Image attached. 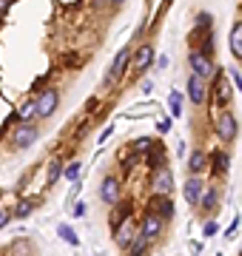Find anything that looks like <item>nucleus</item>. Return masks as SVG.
Instances as JSON below:
<instances>
[{
  "label": "nucleus",
  "instance_id": "obj_7",
  "mask_svg": "<svg viewBox=\"0 0 242 256\" xmlns=\"http://www.w3.org/2000/svg\"><path fill=\"white\" fill-rule=\"evenodd\" d=\"M112 236H114V245H117V248L128 250V248L134 245V242H137V236H140V222L131 216V220H126V222L120 225V228L114 230Z\"/></svg>",
  "mask_w": 242,
  "mask_h": 256
},
{
  "label": "nucleus",
  "instance_id": "obj_19",
  "mask_svg": "<svg viewBox=\"0 0 242 256\" xmlns=\"http://www.w3.org/2000/svg\"><path fill=\"white\" fill-rule=\"evenodd\" d=\"M211 162H214V180H222L228 171H231V154L228 151H216L211 156Z\"/></svg>",
  "mask_w": 242,
  "mask_h": 256
},
{
  "label": "nucleus",
  "instance_id": "obj_14",
  "mask_svg": "<svg viewBox=\"0 0 242 256\" xmlns=\"http://www.w3.org/2000/svg\"><path fill=\"white\" fill-rule=\"evenodd\" d=\"M220 205H222V191H220V185H211V188L205 191V196H202V202H200L196 214L211 216V214H216V210H220Z\"/></svg>",
  "mask_w": 242,
  "mask_h": 256
},
{
  "label": "nucleus",
  "instance_id": "obj_11",
  "mask_svg": "<svg viewBox=\"0 0 242 256\" xmlns=\"http://www.w3.org/2000/svg\"><path fill=\"white\" fill-rule=\"evenodd\" d=\"M120 180H117V176H106V180H102L100 182V202H106V205H108V208H117V205H120Z\"/></svg>",
  "mask_w": 242,
  "mask_h": 256
},
{
  "label": "nucleus",
  "instance_id": "obj_20",
  "mask_svg": "<svg viewBox=\"0 0 242 256\" xmlns=\"http://www.w3.org/2000/svg\"><path fill=\"white\" fill-rule=\"evenodd\" d=\"M146 162H148L151 171H160V168H166V162H168V151L157 142V146H154V148L148 151V160H146Z\"/></svg>",
  "mask_w": 242,
  "mask_h": 256
},
{
  "label": "nucleus",
  "instance_id": "obj_24",
  "mask_svg": "<svg viewBox=\"0 0 242 256\" xmlns=\"http://www.w3.org/2000/svg\"><path fill=\"white\" fill-rule=\"evenodd\" d=\"M148 250H151V242L140 234V236H137V242L126 250V256H148Z\"/></svg>",
  "mask_w": 242,
  "mask_h": 256
},
{
  "label": "nucleus",
  "instance_id": "obj_29",
  "mask_svg": "<svg viewBox=\"0 0 242 256\" xmlns=\"http://www.w3.org/2000/svg\"><path fill=\"white\" fill-rule=\"evenodd\" d=\"M202 234H205V236H208V239H211V236H216V234H220V222L208 220V222H205V225H202Z\"/></svg>",
  "mask_w": 242,
  "mask_h": 256
},
{
  "label": "nucleus",
  "instance_id": "obj_16",
  "mask_svg": "<svg viewBox=\"0 0 242 256\" xmlns=\"http://www.w3.org/2000/svg\"><path fill=\"white\" fill-rule=\"evenodd\" d=\"M34 117H38V97H32V100L18 106V111H14V126H28V122H34Z\"/></svg>",
  "mask_w": 242,
  "mask_h": 256
},
{
  "label": "nucleus",
  "instance_id": "obj_1",
  "mask_svg": "<svg viewBox=\"0 0 242 256\" xmlns=\"http://www.w3.org/2000/svg\"><path fill=\"white\" fill-rule=\"evenodd\" d=\"M214 134L222 140L225 146H231L234 140H236V134H240V122H236V117H234L231 108H220L214 114Z\"/></svg>",
  "mask_w": 242,
  "mask_h": 256
},
{
  "label": "nucleus",
  "instance_id": "obj_23",
  "mask_svg": "<svg viewBox=\"0 0 242 256\" xmlns=\"http://www.w3.org/2000/svg\"><path fill=\"white\" fill-rule=\"evenodd\" d=\"M211 26H214V18H211V12H200V14H196V28H194V37L200 34H208V32H211Z\"/></svg>",
  "mask_w": 242,
  "mask_h": 256
},
{
  "label": "nucleus",
  "instance_id": "obj_30",
  "mask_svg": "<svg viewBox=\"0 0 242 256\" xmlns=\"http://www.w3.org/2000/svg\"><path fill=\"white\" fill-rule=\"evenodd\" d=\"M12 220H14V216H12V210H9V208H0V230L6 228Z\"/></svg>",
  "mask_w": 242,
  "mask_h": 256
},
{
  "label": "nucleus",
  "instance_id": "obj_33",
  "mask_svg": "<svg viewBox=\"0 0 242 256\" xmlns=\"http://www.w3.org/2000/svg\"><path fill=\"white\" fill-rule=\"evenodd\" d=\"M97 106H100V97H92V100L86 102V111H88V114H92V111L97 108Z\"/></svg>",
  "mask_w": 242,
  "mask_h": 256
},
{
  "label": "nucleus",
  "instance_id": "obj_27",
  "mask_svg": "<svg viewBox=\"0 0 242 256\" xmlns=\"http://www.w3.org/2000/svg\"><path fill=\"white\" fill-rule=\"evenodd\" d=\"M80 171H83V162H80V160H72V162L66 165L63 180H68V182H80Z\"/></svg>",
  "mask_w": 242,
  "mask_h": 256
},
{
  "label": "nucleus",
  "instance_id": "obj_36",
  "mask_svg": "<svg viewBox=\"0 0 242 256\" xmlns=\"http://www.w3.org/2000/svg\"><path fill=\"white\" fill-rule=\"evenodd\" d=\"M12 3H14V0H0V18H3L6 12H9V6H12Z\"/></svg>",
  "mask_w": 242,
  "mask_h": 256
},
{
  "label": "nucleus",
  "instance_id": "obj_39",
  "mask_svg": "<svg viewBox=\"0 0 242 256\" xmlns=\"http://www.w3.org/2000/svg\"><path fill=\"white\" fill-rule=\"evenodd\" d=\"M77 194H80V182H74V185H72V194H68V196H72V200H74Z\"/></svg>",
  "mask_w": 242,
  "mask_h": 256
},
{
  "label": "nucleus",
  "instance_id": "obj_38",
  "mask_svg": "<svg viewBox=\"0 0 242 256\" xmlns=\"http://www.w3.org/2000/svg\"><path fill=\"white\" fill-rule=\"evenodd\" d=\"M151 88H154V82H151V80L142 82V92H146V94H151Z\"/></svg>",
  "mask_w": 242,
  "mask_h": 256
},
{
  "label": "nucleus",
  "instance_id": "obj_8",
  "mask_svg": "<svg viewBox=\"0 0 242 256\" xmlns=\"http://www.w3.org/2000/svg\"><path fill=\"white\" fill-rule=\"evenodd\" d=\"M174 191V174L171 168H160V171H151V196H171Z\"/></svg>",
  "mask_w": 242,
  "mask_h": 256
},
{
  "label": "nucleus",
  "instance_id": "obj_18",
  "mask_svg": "<svg viewBox=\"0 0 242 256\" xmlns=\"http://www.w3.org/2000/svg\"><path fill=\"white\" fill-rule=\"evenodd\" d=\"M38 205H40L38 196H26V200H20L18 205L12 208V216H14V220H26V216H32V214H34V208H38Z\"/></svg>",
  "mask_w": 242,
  "mask_h": 256
},
{
  "label": "nucleus",
  "instance_id": "obj_32",
  "mask_svg": "<svg viewBox=\"0 0 242 256\" xmlns=\"http://www.w3.org/2000/svg\"><path fill=\"white\" fill-rule=\"evenodd\" d=\"M228 74H231V80H234V86H236V92L242 94V74H240V72H228Z\"/></svg>",
  "mask_w": 242,
  "mask_h": 256
},
{
  "label": "nucleus",
  "instance_id": "obj_6",
  "mask_svg": "<svg viewBox=\"0 0 242 256\" xmlns=\"http://www.w3.org/2000/svg\"><path fill=\"white\" fill-rule=\"evenodd\" d=\"M166 228H168V222H166V220H160L157 214H151V210H146V216L140 220V234L148 239L151 245H154V242H160V239L166 236Z\"/></svg>",
  "mask_w": 242,
  "mask_h": 256
},
{
  "label": "nucleus",
  "instance_id": "obj_13",
  "mask_svg": "<svg viewBox=\"0 0 242 256\" xmlns=\"http://www.w3.org/2000/svg\"><path fill=\"white\" fill-rule=\"evenodd\" d=\"M148 210L151 214H157L160 220H166V222H171L174 216H177V205H174L171 196H151Z\"/></svg>",
  "mask_w": 242,
  "mask_h": 256
},
{
  "label": "nucleus",
  "instance_id": "obj_31",
  "mask_svg": "<svg viewBox=\"0 0 242 256\" xmlns=\"http://www.w3.org/2000/svg\"><path fill=\"white\" fill-rule=\"evenodd\" d=\"M86 210H88L86 208V202H77L74 208H72V216H86Z\"/></svg>",
  "mask_w": 242,
  "mask_h": 256
},
{
  "label": "nucleus",
  "instance_id": "obj_12",
  "mask_svg": "<svg viewBox=\"0 0 242 256\" xmlns=\"http://www.w3.org/2000/svg\"><path fill=\"white\" fill-rule=\"evenodd\" d=\"M205 180L202 176H191V180H186V188H182V194H186V202L191 205V208H200V202H202V196H205Z\"/></svg>",
  "mask_w": 242,
  "mask_h": 256
},
{
  "label": "nucleus",
  "instance_id": "obj_21",
  "mask_svg": "<svg viewBox=\"0 0 242 256\" xmlns=\"http://www.w3.org/2000/svg\"><path fill=\"white\" fill-rule=\"evenodd\" d=\"M63 171H66L63 156H54V160H52V165H48V176H46V185H48V188L60 182V176H63Z\"/></svg>",
  "mask_w": 242,
  "mask_h": 256
},
{
  "label": "nucleus",
  "instance_id": "obj_9",
  "mask_svg": "<svg viewBox=\"0 0 242 256\" xmlns=\"http://www.w3.org/2000/svg\"><path fill=\"white\" fill-rule=\"evenodd\" d=\"M57 102H60V92H57L54 86H48V88L38 92V117L48 120L57 111Z\"/></svg>",
  "mask_w": 242,
  "mask_h": 256
},
{
  "label": "nucleus",
  "instance_id": "obj_17",
  "mask_svg": "<svg viewBox=\"0 0 242 256\" xmlns=\"http://www.w3.org/2000/svg\"><path fill=\"white\" fill-rule=\"evenodd\" d=\"M208 162H211V156L205 154L202 148H194L191 156H188V171H191V176H202L208 171Z\"/></svg>",
  "mask_w": 242,
  "mask_h": 256
},
{
  "label": "nucleus",
  "instance_id": "obj_34",
  "mask_svg": "<svg viewBox=\"0 0 242 256\" xmlns=\"http://www.w3.org/2000/svg\"><path fill=\"white\" fill-rule=\"evenodd\" d=\"M168 128H171V122H168V120H160V122H157V131H160V134H168Z\"/></svg>",
  "mask_w": 242,
  "mask_h": 256
},
{
  "label": "nucleus",
  "instance_id": "obj_3",
  "mask_svg": "<svg viewBox=\"0 0 242 256\" xmlns=\"http://www.w3.org/2000/svg\"><path fill=\"white\" fill-rule=\"evenodd\" d=\"M188 66H191V74H196V77H202V80H208V82L214 80L216 72H220V68L214 66V60H211L208 54H202L200 48H191V54H188Z\"/></svg>",
  "mask_w": 242,
  "mask_h": 256
},
{
  "label": "nucleus",
  "instance_id": "obj_10",
  "mask_svg": "<svg viewBox=\"0 0 242 256\" xmlns=\"http://www.w3.org/2000/svg\"><path fill=\"white\" fill-rule=\"evenodd\" d=\"M188 100L194 102V106H205V102L211 100V86H208V80L191 74L188 77Z\"/></svg>",
  "mask_w": 242,
  "mask_h": 256
},
{
  "label": "nucleus",
  "instance_id": "obj_40",
  "mask_svg": "<svg viewBox=\"0 0 242 256\" xmlns=\"http://www.w3.org/2000/svg\"><path fill=\"white\" fill-rule=\"evenodd\" d=\"M112 3H114V6H120V3H126V0H112Z\"/></svg>",
  "mask_w": 242,
  "mask_h": 256
},
{
  "label": "nucleus",
  "instance_id": "obj_25",
  "mask_svg": "<svg viewBox=\"0 0 242 256\" xmlns=\"http://www.w3.org/2000/svg\"><path fill=\"white\" fill-rule=\"evenodd\" d=\"M57 236L63 239L68 248H77V245H80V239H77V234H74V228H72V225H57Z\"/></svg>",
  "mask_w": 242,
  "mask_h": 256
},
{
  "label": "nucleus",
  "instance_id": "obj_4",
  "mask_svg": "<svg viewBox=\"0 0 242 256\" xmlns=\"http://www.w3.org/2000/svg\"><path fill=\"white\" fill-rule=\"evenodd\" d=\"M231 74H225V72H216V77L211 80V94H214V100L220 108H228L234 100V86H231Z\"/></svg>",
  "mask_w": 242,
  "mask_h": 256
},
{
  "label": "nucleus",
  "instance_id": "obj_26",
  "mask_svg": "<svg viewBox=\"0 0 242 256\" xmlns=\"http://www.w3.org/2000/svg\"><path fill=\"white\" fill-rule=\"evenodd\" d=\"M154 146H157V142H154V137L134 140V142H131V154H134V156H140V154H148V151H151Z\"/></svg>",
  "mask_w": 242,
  "mask_h": 256
},
{
  "label": "nucleus",
  "instance_id": "obj_2",
  "mask_svg": "<svg viewBox=\"0 0 242 256\" xmlns=\"http://www.w3.org/2000/svg\"><path fill=\"white\" fill-rule=\"evenodd\" d=\"M131 60H134V52H131V46L120 48V52H117V57L112 60V66H108L106 77H102V86H106V88H114V86L122 80V74H126V68H128Z\"/></svg>",
  "mask_w": 242,
  "mask_h": 256
},
{
  "label": "nucleus",
  "instance_id": "obj_35",
  "mask_svg": "<svg viewBox=\"0 0 242 256\" xmlns=\"http://www.w3.org/2000/svg\"><path fill=\"white\" fill-rule=\"evenodd\" d=\"M157 68H160V72H166V68H168V57H166V54L157 57Z\"/></svg>",
  "mask_w": 242,
  "mask_h": 256
},
{
  "label": "nucleus",
  "instance_id": "obj_28",
  "mask_svg": "<svg viewBox=\"0 0 242 256\" xmlns=\"http://www.w3.org/2000/svg\"><path fill=\"white\" fill-rule=\"evenodd\" d=\"M168 108H171V117H182V94L180 92L168 94Z\"/></svg>",
  "mask_w": 242,
  "mask_h": 256
},
{
  "label": "nucleus",
  "instance_id": "obj_22",
  "mask_svg": "<svg viewBox=\"0 0 242 256\" xmlns=\"http://www.w3.org/2000/svg\"><path fill=\"white\" fill-rule=\"evenodd\" d=\"M231 54L236 60H242V20L234 23V28H231Z\"/></svg>",
  "mask_w": 242,
  "mask_h": 256
},
{
  "label": "nucleus",
  "instance_id": "obj_15",
  "mask_svg": "<svg viewBox=\"0 0 242 256\" xmlns=\"http://www.w3.org/2000/svg\"><path fill=\"white\" fill-rule=\"evenodd\" d=\"M154 63V46L151 43H142L137 52H134V72L137 74H146Z\"/></svg>",
  "mask_w": 242,
  "mask_h": 256
},
{
  "label": "nucleus",
  "instance_id": "obj_5",
  "mask_svg": "<svg viewBox=\"0 0 242 256\" xmlns=\"http://www.w3.org/2000/svg\"><path fill=\"white\" fill-rule=\"evenodd\" d=\"M9 140H12V148H18V151L32 148L40 140V128L34 126V122H28V126H14L12 134H9Z\"/></svg>",
  "mask_w": 242,
  "mask_h": 256
},
{
  "label": "nucleus",
  "instance_id": "obj_37",
  "mask_svg": "<svg viewBox=\"0 0 242 256\" xmlns=\"http://www.w3.org/2000/svg\"><path fill=\"white\" fill-rule=\"evenodd\" d=\"M142 32H146V23H140V26L134 28V34H131V40H140V37H142Z\"/></svg>",
  "mask_w": 242,
  "mask_h": 256
}]
</instances>
